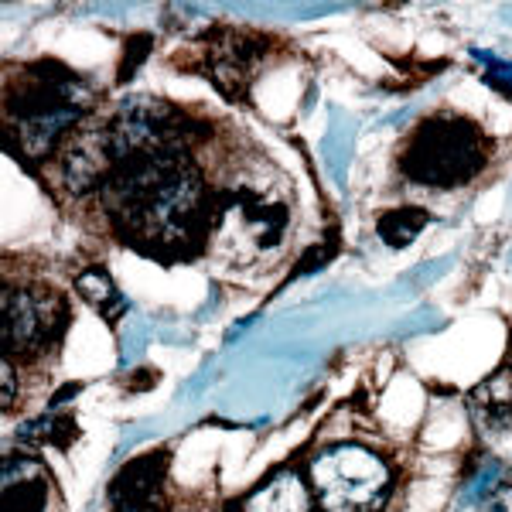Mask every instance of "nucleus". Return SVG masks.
<instances>
[{"mask_svg": "<svg viewBox=\"0 0 512 512\" xmlns=\"http://www.w3.org/2000/svg\"><path fill=\"white\" fill-rule=\"evenodd\" d=\"M403 175L427 188H458L485 168V140L461 117H431L403 147Z\"/></svg>", "mask_w": 512, "mask_h": 512, "instance_id": "obj_1", "label": "nucleus"}, {"mask_svg": "<svg viewBox=\"0 0 512 512\" xmlns=\"http://www.w3.org/2000/svg\"><path fill=\"white\" fill-rule=\"evenodd\" d=\"M311 485L325 512H379L390 499L393 472L376 451L338 444L311 461Z\"/></svg>", "mask_w": 512, "mask_h": 512, "instance_id": "obj_2", "label": "nucleus"}, {"mask_svg": "<svg viewBox=\"0 0 512 512\" xmlns=\"http://www.w3.org/2000/svg\"><path fill=\"white\" fill-rule=\"evenodd\" d=\"M62 304L45 291L4 287V349L7 359L14 352H35L52 338V328H62Z\"/></svg>", "mask_w": 512, "mask_h": 512, "instance_id": "obj_3", "label": "nucleus"}, {"mask_svg": "<svg viewBox=\"0 0 512 512\" xmlns=\"http://www.w3.org/2000/svg\"><path fill=\"white\" fill-rule=\"evenodd\" d=\"M164 472L168 458L161 454H140L123 472L113 478L110 502L117 512H161L164 509Z\"/></svg>", "mask_w": 512, "mask_h": 512, "instance_id": "obj_4", "label": "nucleus"}, {"mask_svg": "<svg viewBox=\"0 0 512 512\" xmlns=\"http://www.w3.org/2000/svg\"><path fill=\"white\" fill-rule=\"evenodd\" d=\"M52 475L38 458L11 454L4 461V512H45Z\"/></svg>", "mask_w": 512, "mask_h": 512, "instance_id": "obj_5", "label": "nucleus"}, {"mask_svg": "<svg viewBox=\"0 0 512 512\" xmlns=\"http://www.w3.org/2000/svg\"><path fill=\"white\" fill-rule=\"evenodd\" d=\"M239 512H311V492L301 482V475L291 468H280L246 495Z\"/></svg>", "mask_w": 512, "mask_h": 512, "instance_id": "obj_6", "label": "nucleus"}, {"mask_svg": "<svg viewBox=\"0 0 512 512\" xmlns=\"http://www.w3.org/2000/svg\"><path fill=\"white\" fill-rule=\"evenodd\" d=\"M468 410L485 431L506 427L512 420V366H499L492 376H485V383H478L468 396Z\"/></svg>", "mask_w": 512, "mask_h": 512, "instance_id": "obj_7", "label": "nucleus"}, {"mask_svg": "<svg viewBox=\"0 0 512 512\" xmlns=\"http://www.w3.org/2000/svg\"><path fill=\"white\" fill-rule=\"evenodd\" d=\"M424 226H427L424 209H396L379 222V233L386 236V243L390 246H407Z\"/></svg>", "mask_w": 512, "mask_h": 512, "instance_id": "obj_8", "label": "nucleus"}, {"mask_svg": "<svg viewBox=\"0 0 512 512\" xmlns=\"http://www.w3.org/2000/svg\"><path fill=\"white\" fill-rule=\"evenodd\" d=\"M76 287H79V294L86 297L89 304H96L99 311L106 308V304H120V297H117V287L110 284V277L103 274V270H86L79 280H76Z\"/></svg>", "mask_w": 512, "mask_h": 512, "instance_id": "obj_9", "label": "nucleus"}, {"mask_svg": "<svg viewBox=\"0 0 512 512\" xmlns=\"http://www.w3.org/2000/svg\"><path fill=\"white\" fill-rule=\"evenodd\" d=\"M482 512H512V475L499 478L482 502Z\"/></svg>", "mask_w": 512, "mask_h": 512, "instance_id": "obj_10", "label": "nucleus"}]
</instances>
